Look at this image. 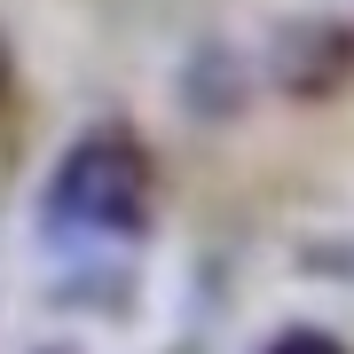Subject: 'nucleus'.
I'll return each mask as SVG.
<instances>
[{
	"label": "nucleus",
	"instance_id": "4",
	"mask_svg": "<svg viewBox=\"0 0 354 354\" xmlns=\"http://www.w3.org/2000/svg\"><path fill=\"white\" fill-rule=\"evenodd\" d=\"M291 268L315 283H354V228H323V236L291 244Z\"/></svg>",
	"mask_w": 354,
	"mask_h": 354
},
{
	"label": "nucleus",
	"instance_id": "2",
	"mask_svg": "<svg viewBox=\"0 0 354 354\" xmlns=\"http://www.w3.org/2000/svg\"><path fill=\"white\" fill-rule=\"evenodd\" d=\"M268 87L291 102H330L354 87V24L346 16H283L268 32Z\"/></svg>",
	"mask_w": 354,
	"mask_h": 354
},
{
	"label": "nucleus",
	"instance_id": "7",
	"mask_svg": "<svg viewBox=\"0 0 354 354\" xmlns=\"http://www.w3.org/2000/svg\"><path fill=\"white\" fill-rule=\"evenodd\" d=\"M32 354H79V346L71 339H48V346H32Z\"/></svg>",
	"mask_w": 354,
	"mask_h": 354
},
{
	"label": "nucleus",
	"instance_id": "1",
	"mask_svg": "<svg viewBox=\"0 0 354 354\" xmlns=\"http://www.w3.org/2000/svg\"><path fill=\"white\" fill-rule=\"evenodd\" d=\"M39 213L48 228H95V236H118V228H142L150 213V150H142L134 127H87L55 158L48 189H39Z\"/></svg>",
	"mask_w": 354,
	"mask_h": 354
},
{
	"label": "nucleus",
	"instance_id": "5",
	"mask_svg": "<svg viewBox=\"0 0 354 354\" xmlns=\"http://www.w3.org/2000/svg\"><path fill=\"white\" fill-rule=\"evenodd\" d=\"M268 354H346V339H330L323 323H291V330L268 339Z\"/></svg>",
	"mask_w": 354,
	"mask_h": 354
},
{
	"label": "nucleus",
	"instance_id": "6",
	"mask_svg": "<svg viewBox=\"0 0 354 354\" xmlns=\"http://www.w3.org/2000/svg\"><path fill=\"white\" fill-rule=\"evenodd\" d=\"M8 87H16V55H8V39H0V102H8Z\"/></svg>",
	"mask_w": 354,
	"mask_h": 354
},
{
	"label": "nucleus",
	"instance_id": "3",
	"mask_svg": "<svg viewBox=\"0 0 354 354\" xmlns=\"http://www.w3.org/2000/svg\"><path fill=\"white\" fill-rule=\"evenodd\" d=\"M174 102L205 127H228V118H244V102H252V64H244L228 39H197L189 55H181L174 71Z\"/></svg>",
	"mask_w": 354,
	"mask_h": 354
}]
</instances>
